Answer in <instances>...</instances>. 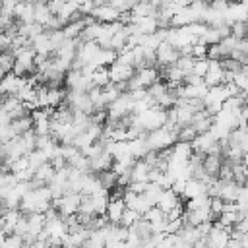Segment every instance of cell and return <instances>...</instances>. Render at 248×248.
I'll return each mask as SVG.
<instances>
[{
	"label": "cell",
	"instance_id": "obj_1",
	"mask_svg": "<svg viewBox=\"0 0 248 248\" xmlns=\"http://www.w3.org/2000/svg\"><path fill=\"white\" fill-rule=\"evenodd\" d=\"M176 134L178 130H169V128H159L153 132H147V145L149 151H167L176 143Z\"/></svg>",
	"mask_w": 248,
	"mask_h": 248
},
{
	"label": "cell",
	"instance_id": "obj_2",
	"mask_svg": "<svg viewBox=\"0 0 248 248\" xmlns=\"http://www.w3.org/2000/svg\"><path fill=\"white\" fill-rule=\"evenodd\" d=\"M155 58H157V66H161V68L174 66L176 60L180 58V50L176 46H172L170 43H161L155 50Z\"/></svg>",
	"mask_w": 248,
	"mask_h": 248
},
{
	"label": "cell",
	"instance_id": "obj_3",
	"mask_svg": "<svg viewBox=\"0 0 248 248\" xmlns=\"http://www.w3.org/2000/svg\"><path fill=\"white\" fill-rule=\"evenodd\" d=\"M134 74H136L134 66L124 64V62H118V60L108 66V78H110V83H114V85L126 83Z\"/></svg>",
	"mask_w": 248,
	"mask_h": 248
},
{
	"label": "cell",
	"instance_id": "obj_4",
	"mask_svg": "<svg viewBox=\"0 0 248 248\" xmlns=\"http://www.w3.org/2000/svg\"><path fill=\"white\" fill-rule=\"evenodd\" d=\"M126 211V203L122 198H108V203H107V211H105V217L108 223L112 225H118L122 215Z\"/></svg>",
	"mask_w": 248,
	"mask_h": 248
},
{
	"label": "cell",
	"instance_id": "obj_5",
	"mask_svg": "<svg viewBox=\"0 0 248 248\" xmlns=\"http://www.w3.org/2000/svg\"><path fill=\"white\" fill-rule=\"evenodd\" d=\"M223 78H225V70L221 66V60H209V68L207 74L203 76V83L207 87H217L223 83Z\"/></svg>",
	"mask_w": 248,
	"mask_h": 248
},
{
	"label": "cell",
	"instance_id": "obj_6",
	"mask_svg": "<svg viewBox=\"0 0 248 248\" xmlns=\"http://www.w3.org/2000/svg\"><path fill=\"white\" fill-rule=\"evenodd\" d=\"M178 205H182V200L169 188V190H163V194H161V198H159V202H157V207L165 213V215H169L172 209H176Z\"/></svg>",
	"mask_w": 248,
	"mask_h": 248
},
{
	"label": "cell",
	"instance_id": "obj_7",
	"mask_svg": "<svg viewBox=\"0 0 248 248\" xmlns=\"http://www.w3.org/2000/svg\"><path fill=\"white\" fill-rule=\"evenodd\" d=\"M136 76H138V79L141 81L143 89L151 87L153 83H157V81L161 79L159 68H140V70H136Z\"/></svg>",
	"mask_w": 248,
	"mask_h": 248
},
{
	"label": "cell",
	"instance_id": "obj_8",
	"mask_svg": "<svg viewBox=\"0 0 248 248\" xmlns=\"http://www.w3.org/2000/svg\"><path fill=\"white\" fill-rule=\"evenodd\" d=\"M128 151H130V155L134 157V161H140V159H143V157L149 153V145H147V140H145V138L130 140V141H128Z\"/></svg>",
	"mask_w": 248,
	"mask_h": 248
},
{
	"label": "cell",
	"instance_id": "obj_9",
	"mask_svg": "<svg viewBox=\"0 0 248 248\" xmlns=\"http://www.w3.org/2000/svg\"><path fill=\"white\" fill-rule=\"evenodd\" d=\"M149 170L151 167H147V163L143 159L136 161L132 165V182H140V184H147L149 182Z\"/></svg>",
	"mask_w": 248,
	"mask_h": 248
},
{
	"label": "cell",
	"instance_id": "obj_10",
	"mask_svg": "<svg viewBox=\"0 0 248 248\" xmlns=\"http://www.w3.org/2000/svg\"><path fill=\"white\" fill-rule=\"evenodd\" d=\"M221 167H223V157L221 155H205V159H203V172L207 176L217 178Z\"/></svg>",
	"mask_w": 248,
	"mask_h": 248
},
{
	"label": "cell",
	"instance_id": "obj_11",
	"mask_svg": "<svg viewBox=\"0 0 248 248\" xmlns=\"http://www.w3.org/2000/svg\"><path fill=\"white\" fill-rule=\"evenodd\" d=\"M54 174H56V170H54V167L46 161L45 165H41L37 170H35V174H33V178L37 180V182H41L43 186H48V182L54 178Z\"/></svg>",
	"mask_w": 248,
	"mask_h": 248
},
{
	"label": "cell",
	"instance_id": "obj_12",
	"mask_svg": "<svg viewBox=\"0 0 248 248\" xmlns=\"http://www.w3.org/2000/svg\"><path fill=\"white\" fill-rule=\"evenodd\" d=\"M50 17H52V14H50L48 6L45 2H35V23H39L45 29V25L50 21Z\"/></svg>",
	"mask_w": 248,
	"mask_h": 248
},
{
	"label": "cell",
	"instance_id": "obj_13",
	"mask_svg": "<svg viewBox=\"0 0 248 248\" xmlns=\"http://www.w3.org/2000/svg\"><path fill=\"white\" fill-rule=\"evenodd\" d=\"M108 83H110L108 68H95V72L91 74V85L99 87V89H105Z\"/></svg>",
	"mask_w": 248,
	"mask_h": 248
},
{
	"label": "cell",
	"instance_id": "obj_14",
	"mask_svg": "<svg viewBox=\"0 0 248 248\" xmlns=\"http://www.w3.org/2000/svg\"><path fill=\"white\" fill-rule=\"evenodd\" d=\"M143 194H145V198L151 202V205H157V202H159V198H161V194H163V188H161L159 184H155V182H147Z\"/></svg>",
	"mask_w": 248,
	"mask_h": 248
},
{
	"label": "cell",
	"instance_id": "obj_15",
	"mask_svg": "<svg viewBox=\"0 0 248 248\" xmlns=\"http://www.w3.org/2000/svg\"><path fill=\"white\" fill-rule=\"evenodd\" d=\"M140 219H141V215H140V213H136L134 209H126L118 225H120V227H124V229H130V227H132L134 223H138Z\"/></svg>",
	"mask_w": 248,
	"mask_h": 248
},
{
	"label": "cell",
	"instance_id": "obj_16",
	"mask_svg": "<svg viewBox=\"0 0 248 248\" xmlns=\"http://www.w3.org/2000/svg\"><path fill=\"white\" fill-rule=\"evenodd\" d=\"M182 74H184V78L188 76V74H192V68H194V58L192 56H180L178 60H176V64H174Z\"/></svg>",
	"mask_w": 248,
	"mask_h": 248
},
{
	"label": "cell",
	"instance_id": "obj_17",
	"mask_svg": "<svg viewBox=\"0 0 248 248\" xmlns=\"http://www.w3.org/2000/svg\"><path fill=\"white\" fill-rule=\"evenodd\" d=\"M207 68H209V60L207 58H202V60H194V68H192V74L198 76V78H203L207 74Z\"/></svg>",
	"mask_w": 248,
	"mask_h": 248
},
{
	"label": "cell",
	"instance_id": "obj_18",
	"mask_svg": "<svg viewBox=\"0 0 248 248\" xmlns=\"http://www.w3.org/2000/svg\"><path fill=\"white\" fill-rule=\"evenodd\" d=\"M21 244H23V238H21V236L10 234V236H6V238L2 240L0 248H21Z\"/></svg>",
	"mask_w": 248,
	"mask_h": 248
},
{
	"label": "cell",
	"instance_id": "obj_19",
	"mask_svg": "<svg viewBox=\"0 0 248 248\" xmlns=\"http://www.w3.org/2000/svg\"><path fill=\"white\" fill-rule=\"evenodd\" d=\"M105 248H128V246H126V242H108V244H105Z\"/></svg>",
	"mask_w": 248,
	"mask_h": 248
},
{
	"label": "cell",
	"instance_id": "obj_20",
	"mask_svg": "<svg viewBox=\"0 0 248 248\" xmlns=\"http://www.w3.org/2000/svg\"><path fill=\"white\" fill-rule=\"evenodd\" d=\"M4 124H10V118H8V114L0 108V126H4Z\"/></svg>",
	"mask_w": 248,
	"mask_h": 248
},
{
	"label": "cell",
	"instance_id": "obj_21",
	"mask_svg": "<svg viewBox=\"0 0 248 248\" xmlns=\"http://www.w3.org/2000/svg\"><path fill=\"white\" fill-rule=\"evenodd\" d=\"M240 163H242V165L248 169V153H244V155H242V161H240Z\"/></svg>",
	"mask_w": 248,
	"mask_h": 248
},
{
	"label": "cell",
	"instance_id": "obj_22",
	"mask_svg": "<svg viewBox=\"0 0 248 248\" xmlns=\"http://www.w3.org/2000/svg\"><path fill=\"white\" fill-rule=\"evenodd\" d=\"M21 248H33V246H31L29 242H23V244H21Z\"/></svg>",
	"mask_w": 248,
	"mask_h": 248
}]
</instances>
